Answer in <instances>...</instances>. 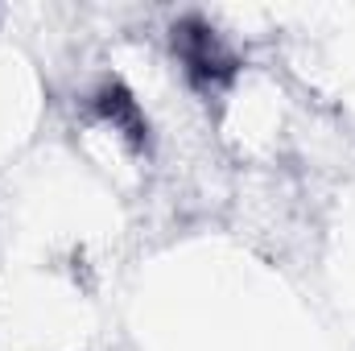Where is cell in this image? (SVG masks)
Here are the masks:
<instances>
[{
  "label": "cell",
  "instance_id": "cell-2",
  "mask_svg": "<svg viewBox=\"0 0 355 351\" xmlns=\"http://www.w3.org/2000/svg\"><path fill=\"white\" fill-rule=\"evenodd\" d=\"M91 99H95V112H99L107 124H116V128H120L137 149H145V145H149V120H145L141 103L132 99V91L124 87V83H103Z\"/></svg>",
  "mask_w": 355,
  "mask_h": 351
},
{
  "label": "cell",
  "instance_id": "cell-1",
  "mask_svg": "<svg viewBox=\"0 0 355 351\" xmlns=\"http://www.w3.org/2000/svg\"><path fill=\"white\" fill-rule=\"evenodd\" d=\"M174 50L190 75V83L202 91H215V87H227L240 71V58L219 42V33L198 21V17H186L174 25Z\"/></svg>",
  "mask_w": 355,
  "mask_h": 351
}]
</instances>
